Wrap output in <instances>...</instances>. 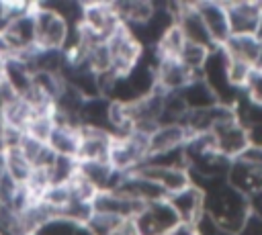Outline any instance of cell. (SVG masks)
I'll use <instances>...</instances> for the list:
<instances>
[{"instance_id": "obj_3", "label": "cell", "mask_w": 262, "mask_h": 235, "mask_svg": "<svg viewBox=\"0 0 262 235\" xmlns=\"http://www.w3.org/2000/svg\"><path fill=\"white\" fill-rule=\"evenodd\" d=\"M31 12L35 22V47L45 51H61L70 35V27L66 25V20L55 12L43 8L39 2L33 4Z\"/></svg>"}, {"instance_id": "obj_16", "label": "cell", "mask_w": 262, "mask_h": 235, "mask_svg": "<svg viewBox=\"0 0 262 235\" xmlns=\"http://www.w3.org/2000/svg\"><path fill=\"white\" fill-rule=\"evenodd\" d=\"M78 163V161H76ZM78 174L96 190V192H108L115 190L121 176L108 161H80Z\"/></svg>"}, {"instance_id": "obj_10", "label": "cell", "mask_w": 262, "mask_h": 235, "mask_svg": "<svg viewBox=\"0 0 262 235\" xmlns=\"http://www.w3.org/2000/svg\"><path fill=\"white\" fill-rule=\"evenodd\" d=\"M90 206H92V213L111 215V217H117L123 221H131L137 213H141V208L145 204H141L121 192L108 190V192H96L90 200Z\"/></svg>"}, {"instance_id": "obj_28", "label": "cell", "mask_w": 262, "mask_h": 235, "mask_svg": "<svg viewBox=\"0 0 262 235\" xmlns=\"http://www.w3.org/2000/svg\"><path fill=\"white\" fill-rule=\"evenodd\" d=\"M2 106H4V94H2V88H0V114H2Z\"/></svg>"}, {"instance_id": "obj_6", "label": "cell", "mask_w": 262, "mask_h": 235, "mask_svg": "<svg viewBox=\"0 0 262 235\" xmlns=\"http://www.w3.org/2000/svg\"><path fill=\"white\" fill-rule=\"evenodd\" d=\"M108 55H111V74L123 76L127 74L141 57L143 47L129 35L125 27H119L108 39H106Z\"/></svg>"}, {"instance_id": "obj_26", "label": "cell", "mask_w": 262, "mask_h": 235, "mask_svg": "<svg viewBox=\"0 0 262 235\" xmlns=\"http://www.w3.org/2000/svg\"><path fill=\"white\" fill-rule=\"evenodd\" d=\"M235 235H262V215L250 210Z\"/></svg>"}, {"instance_id": "obj_20", "label": "cell", "mask_w": 262, "mask_h": 235, "mask_svg": "<svg viewBox=\"0 0 262 235\" xmlns=\"http://www.w3.org/2000/svg\"><path fill=\"white\" fill-rule=\"evenodd\" d=\"M180 98L186 106V110H205V108H211L217 104V98L215 94L211 92V88L203 82V78H192L180 92Z\"/></svg>"}, {"instance_id": "obj_1", "label": "cell", "mask_w": 262, "mask_h": 235, "mask_svg": "<svg viewBox=\"0 0 262 235\" xmlns=\"http://www.w3.org/2000/svg\"><path fill=\"white\" fill-rule=\"evenodd\" d=\"M203 194H205V213L213 221H217L223 229L237 233V229L242 227L244 219L250 213V200L239 192H235L225 182L213 186Z\"/></svg>"}, {"instance_id": "obj_4", "label": "cell", "mask_w": 262, "mask_h": 235, "mask_svg": "<svg viewBox=\"0 0 262 235\" xmlns=\"http://www.w3.org/2000/svg\"><path fill=\"white\" fill-rule=\"evenodd\" d=\"M129 223L135 235H170L180 225L176 213L166 202V198L145 204L141 213H137Z\"/></svg>"}, {"instance_id": "obj_18", "label": "cell", "mask_w": 262, "mask_h": 235, "mask_svg": "<svg viewBox=\"0 0 262 235\" xmlns=\"http://www.w3.org/2000/svg\"><path fill=\"white\" fill-rule=\"evenodd\" d=\"M186 137L188 133L184 131L182 125H160L147 135V155H156V153L182 147L186 143Z\"/></svg>"}, {"instance_id": "obj_14", "label": "cell", "mask_w": 262, "mask_h": 235, "mask_svg": "<svg viewBox=\"0 0 262 235\" xmlns=\"http://www.w3.org/2000/svg\"><path fill=\"white\" fill-rule=\"evenodd\" d=\"M194 76L178 59H160L156 63V88L160 92H180Z\"/></svg>"}, {"instance_id": "obj_19", "label": "cell", "mask_w": 262, "mask_h": 235, "mask_svg": "<svg viewBox=\"0 0 262 235\" xmlns=\"http://www.w3.org/2000/svg\"><path fill=\"white\" fill-rule=\"evenodd\" d=\"M78 143H80V127L74 125H53V131L47 139V147L51 149V153L72 159H76Z\"/></svg>"}, {"instance_id": "obj_23", "label": "cell", "mask_w": 262, "mask_h": 235, "mask_svg": "<svg viewBox=\"0 0 262 235\" xmlns=\"http://www.w3.org/2000/svg\"><path fill=\"white\" fill-rule=\"evenodd\" d=\"M45 172L49 178V186H66L78 172V163L72 157H61V155L53 153V159L49 161Z\"/></svg>"}, {"instance_id": "obj_9", "label": "cell", "mask_w": 262, "mask_h": 235, "mask_svg": "<svg viewBox=\"0 0 262 235\" xmlns=\"http://www.w3.org/2000/svg\"><path fill=\"white\" fill-rule=\"evenodd\" d=\"M225 184L231 186L235 192L246 196L248 200L262 194V166L246 163L242 159H231Z\"/></svg>"}, {"instance_id": "obj_22", "label": "cell", "mask_w": 262, "mask_h": 235, "mask_svg": "<svg viewBox=\"0 0 262 235\" xmlns=\"http://www.w3.org/2000/svg\"><path fill=\"white\" fill-rule=\"evenodd\" d=\"M33 235H92L86 223H76L66 217H51Z\"/></svg>"}, {"instance_id": "obj_8", "label": "cell", "mask_w": 262, "mask_h": 235, "mask_svg": "<svg viewBox=\"0 0 262 235\" xmlns=\"http://www.w3.org/2000/svg\"><path fill=\"white\" fill-rule=\"evenodd\" d=\"M211 137H213L215 149L221 155H225L227 159H235L250 145L248 131L235 121V116L225 121V123H219L217 127H213L211 129Z\"/></svg>"}, {"instance_id": "obj_21", "label": "cell", "mask_w": 262, "mask_h": 235, "mask_svg": "<svg viewBox=\"0 0 262 235\" xmlns=\"http://www.w3.org/2000/svg\"><path fill=\"white\" fill-rule=\"evenodd\" d=\"M115 14L121 22V27H135L145 22L151 12H154V2L147 0H123V2H113Z\"/></svg>"}, {"instance_id": "obj_11", "label": "cell", "mask_w": 262, "mask_h": 235, "mask_svg": "<svg viewBox=\"0 0 262 235\" xmlns=\"http://www.w3.org/2000/svg\"><path fill=\"white\" fill-rule=\"evenodd\" d=\"M166 202L172 206V210L176 213L180 225H194L199 221V217L205 213V194L194 188L192 184H188L186 188L168 194Z\"/></svg>"}, {"instance_id": "obj_13", "label": "cell", "mask_w": 262, "mask_h": 235, "mask_svg": "<svg viewBox=\"0 0 262 235\" xmlns=\"http://www.w3.org/2000/svg\"><path fill=\"white\" fill-rule=\"evenodd\" d=\"M113 135L108 131L100 129H88L80 127V143L76 161H108V149H111Z\"/></svg>"}, {"instance_id": "obj_25", "label": "cell", "mask_w": 262, "mask_h": 235, "mask_svg": "<svg viewBox=\"0 0 262 235\" xmlns=\"http://www.w3.org/2000/svg\"><path fill=\"white\" fill-rule=\"evenodd\" d=\"M192 229H194L196 235H235V233L223 229V227H221L217 221H213L207 213H203V215L199 217V221L192 225Z\"/></svg>"}, {"instance_id": "obj_17", "label": "cell", "mask_w": 262, "mask_h": 235, "mask_svg": "<svg viewBox=\"0 0 262 235\" xmlns=\"http://www.w3.org/2000/svg\"><path fill=\"white\" fill-rule=\"evenodd\" d=\"M78 121H80V127L100 129L111 133V100L104 96L86 98L78 112Z\"/></svg>"}, {"instance_id": "obj_24", "label": "cell", "mask_w": 262, "mask_h": 235, "mask_svg": "<svg viewBox=\"0 0 262 235\" xmlns=\"http://www.w3.org/2000/svg\"><path fill=\"white\" fill-rule=\"evenodd\" d=\"M209 51H211V49H207V47L192 45V43H184V47H182V51H180V55H178V61H180L186 69H190L194 76H201V69H203L205 61H207Z\"/></svg>"}, {"instance_id": "obj_7", "label": "cell", "mask_w": 262, "mask_h": 235, "mask_svg": "<svg viewBox=\"0 0 262 235\" xmlns=\"http://www.w3.org/2000/svg\"><path fill=\"white\" fill-rule=\"evenodd\" d=\"M172 12H174V25L180 31V35L184 37L186 43L192 45H201L207 49H213L211 37L194 8V2H180V4H172Z\"/></svg>"}, {"instance_id": "obj_5", "label": "cell", "mask_w": 262, "mask_h": 235, "mask_svg": "<svg viewBox=\"0 0 262 235\" xmlns=\"http://www.w3.org/2000/svg\"><path fill=\"white\" fill-rule=\"evenodd\" d=\"M229 35H258L262 29V4L258 0L223 2Z\"/></svg>"}, {"instance_id": "obj_29", "label": "cell", "mask_w": 262, "mask_h": 235, "mask_svg": "<svg viewBox=\"0 0 262 235\" xmlns=\"http://www.w3.org/2000/svg\"><path fill=\"white\" fill-rule=\"evenodd\" d=\"M2 176H4V168H2V159H0V180H2Z\"/></svg>"}, {"instance_id": "obj_2", "label": "cell", "mask_w": 262, "mask_h": 235, "mask_svg": "<svg viewBox=\"0 0 262 235\" xmlns=\"http://www.w3.org/2000/svg\"><path fill=\"white\" fill-rule=\"evenodd\" d=\"M147 155V135L129 131L123 135H113L108 149V163L119 174L135 172Z\"/></svg>"}, {"instance_id": "obj_12", "label": "cell", "mask_w": 262, "mask_h": 235, "mask_svg": "<svg viewBox=\"0 0 262 235\" xmlns=\"http://www.w3.org/2000/svg\"><path fill=\"white\" fill-rule=\"evenodd\" d=\"M194 8L211 37L213 47H221L229 39V25H227V14H225L223 2L201 0V2H194Z\"/></svg>"}, {"instance_id": "obj_15", "label": "cell", "mask_w": 262, "mask_h": 235, "mask_svg": "<svg viewBox=\"0 0 262 235\" xmlns=\"http://www.w3.org/2000/svg\"><path fill=\"white\" fill-rule=\"evenodd\" d=\"M229 59L248 63L252 67H260L262 43L258 35H229V39L221 45Z\"/></svg>"}, {"instance_id": "obj_27", "label": "cell", "mask_w": 262, "mask_h": 235, "mask_svg": "<svg viewBox=\"0 0 262 235\" xmlns=\"http://www.w3.org/2000/svg\"><path fill=\"white\" fill-rule=\"evenodd\" d=\"M170 235H196V233H194V229L190 225H178Z\"/></svg>"}]
</instances>
